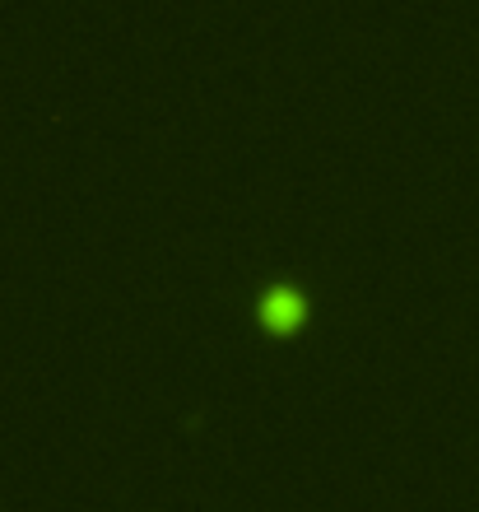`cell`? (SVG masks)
Masks as SVG:
<instances>
[{"label":"cell","instance_id":"cell-1","mask_svg":"<svg viewBox=\"0 0 479 512\" xmlns=\"http://www.w3.org/2000/svg\"><path fill=\"white\" fill-rule=\"evenodd\" d=\"M256 322L270 340H293L312 322V294L293 280H275L256 294Z\"/></svg>","mask_w":479,"mask_h":512}]
</instances>
